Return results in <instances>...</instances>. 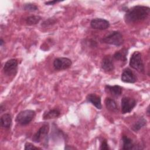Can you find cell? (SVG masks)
Segmentation results:
<instances>
[{
	"instance_id": "cell-20",
	"label": "cell",
	"mask_w": 150,
	"mask_h": 150,
	"mask_svg": "<svg viewBox=\"0 0 150 150\" xmlns=\"http://www.w3.org/2000/svg\"><path fill=\"white\" fill-rule=\"evenodd\" d=\"M42 18L39 15H31L26 18V23L28 25H33L38 23Z\"/></svg>"
},
{
	"instance_id": "cell-28",
	"label": "cell",
	"mask_w": 150,
	"mask_h": 150,
	"mask_svg": "<svg viewBox=\"0 0 150 150\" xmlns=\"http://www.w3.org/2000/svg\"><path fill=\"white\" fill-rule=\"evenodd\" d=\"M149 106L147 107V110H146V113H147V115L149 116Z\"/></svg>"
},
{
	"instance_id": "cell-15",
	"label": "cell",
	"mask_w": 150,
	"mask_h": 150,
	"mask_svg": "<svg viewBox=\"0 0 150 150\" xmlns=\"http://www.w3.org/2000/svg\"><path fill=\"white\" fill-rule=\"evenodd\" d=\"M122 149L129 150L136 149L135 145L133 142L132 140L126 135H123L122 137Z\"/></svg>"
},
{
	"instance_id": "cell-16",
	"label": "cell",
	"mask_w": 150,
	"mask_h": 150,
	"mask_svg": "<svg viewBox=\"0 0 150 150\" xmlns=\"http://www.w3.org/2000/svg\"><path fill=\"white\" fill-rule=\"evenodd\" d=\"M128 54V49L122 48L121 50L117 51L113 55L114 59L121 62H126L127 60V56Z\"/></svg>"
},
{
	"instance_id": "cell-27",
	"label": "cell",
	"mask_w": 150,
	"mask_h": 150,
	"mask_svg": "<svg viewBox=\"0 0 150 150\" xmlns=\"http://www.w3.org/2000/svg\"><path fill=\"white\" fill-rule=\"evenodd\" d=\"M4 43H5V42H4V40H3L2 38H1V39H0V45H1V46H2V45H3V44H4Z\"/></svg>"
},
{
	"instance_id": "cell-25",
	"label": "cell",
	"mask_w": 150,
	"mask_h": 150,
	"mask_svg": "<svg viewBox=\"0 0 150 150\" xmlns=\"http://www.w3.org/2000/svg\"><path fill=\"white\" fill-rule=\"evenodd\" d=\"M60 2V1H56V0H54V1H47V2H45V4H46V5H54L55 4H57L58 2Z\"/></svg>"
},
{
	"instance_id": "cell-23",
	"label": "cell",
	"mask_w": 150,
	"mask_h": 150,
	"mask_svg": "<svg viewBox=\"0 0 150 150\" xmlns=\"http://www.w3.org/2000/svg\"><path fill=\"white\" fill-rule=\"evenodd\" d=\"M24 149L25 150H29V149H40L38 147L35 146L34 145L30 142H26L25 144V148Z\"/></svg>"
},
{
	"instance_id": "cell-6",
	"label": "cell",
	"mask_w": 150,
	"mask_h": 150,
	"mask_svg": "<svg viewBox=\"0 0 150 150\" xmlns=\"http://www.w3.org/2000/svg\"><path fill=\"white\" fill-rule=\"evenodd\" d=\"M136 100L129 97H124L121 99V112L122 114L130 112L136 106Z\"/></svg>"
},
{
	"instance_id": "cell-12",
	"label": "cell",
	"mask_w": 150,
	"mask_h": 150,
	"mask_svg": "<svg viewBox=\"0 0 150 150\" xmlns=\"http://www.w3.org/2000/svg\"><path fill=\"white\" fill-rule=\"evenodd\" d=\"M105 90L107 93L110 94L112 96L115 97H118L122 94V88L121 86L118 85H106L105 86Z\"/></svg>"
},
{
	"instance_id": "cell-1",
	"label": "cell",
	"mask_w": 150,
	"mask_h": 150,
	"mask_svg": "<svg viewBox=\"0 0 150 150\" xmlns=\"http://www.w3.org/2000/svg\"><path fill=\"white\" fill-rule=\"evenodd\" d=\"M150 13V8L144 5H136L128 9L124 15L127 23L138 22L146 19Z\"/></svg>"
},
{
	"instance_id": "cell-24",
	"label": "cell",
	"mask_w": 150,
	"mask_h": 150,
	"mask_svg": "<svg viewBox=\"0 0 150 150\" xmlns=\"http://www.w3.org/2000/svg\"><path fill=\"white\" fill-rule=\"evenodd\" d=\"M100 149H102V150H108V149H110V148H109V146H108V145L107 142L106 140L104 139V140L102 141Z\"/></svg>"
},
{
	"instance_id": "cell-3",
	"label": "cell",
	"mask_w": 150,
	"mask_h": 150,
	"mask_svg": "<svg viewBox=\"0 0 150 150\" xmlns=\"http://www.w3.org/2000/svg\"><path fill=\"white\" fill-rule=\"evenodd\" d=\"M35 116V111L32 110H25L19 112L16 117L15 121L21 125L29 124Z\"/></svg>"
},
{
	"instance_id": "cell-19",
	"label": "cell",
	"mask_w": 150,
	"mask_h": 150,
	"mask_svg": "<svg viewBox=\"0 0 150 150\" xmlns=\"http://www.w3.org/2000/svg\"><path fill=\"white\" fill-rule=\"evenodd\" d=\"M146 120L144 117H141L138 119V120L134 123V124L132 127V129L136 132L139 131L142 127L146 126Z\"/></svg>"
},
{
	"instance_id": "cell-4",
	"label": "cell",
	"mask_w": 150,
	"mask_h": 150,
	"mask_svg": "<svg viewBox=\"0 0 150 150\" xmlns=\"http://www.w3.org/2000/svg\"><path fill=\"white\" fill-rule=\"evenodd\" d=\"M129 64L131 68L140 73H144V65L142 61L141 53L139 52L135 51L132 53L130 57Z\"/></svg>"
},
{
	"instance_id": "cell-18",
	"label": "cell",
	"mask_w": 150,
	"mask_h": 150,
	"mask_svg": "<svg viewBox=\"0 0 150 150\" xmlns=\"http://www.w3.org/2000/svg\"><path fill=\"white\" fill-rule=\"evenodd\" d=\"M60 115V112L59 110L53 109L47 112H45L43 115V119L46 120L56 118L59 117Z\"/></svg>"
},
{
	"instance_id": "cell-5",
	"label": "cell",
	"mask_w": 150,
	"mask_h": 150,
	"mask_svg": "<svg viewBox=\"0 0 150 150\" xmlns=\"http://www.w3.org/2000/svg\"><path fill=\"white\" fill-rule=\"evenodd\" d=\"M18 64V61L15 59H11L6 61L3 67L4 74L8 76H15L17 73Z\"/></svg>"
},
{
	"instance_id": "cell-21",
	"label": "cell",
	"mask_w": 150,
	"mask_h": 150,
	"mask_svg": "<svg viewBox=\"0 0 150 150\" xmlns=\"http://www.w3.org/2000/svg\"><path fill=\"white\" fill-rule=\"evenodd\" d=\"M23 9L24 10L28 11H36L38 9V7L34 4L32 3H28L23 5Z\"/></svg>"
},
{
	"instance_id": "cell-26",
	"label": "cell",
	"mask_w": 150,
	"mask_h": 150,
	"mask_svg": "<svg viewBox=\"0 0 150 150\" xmlns=\"http://www.w3.org/2000/svg\"><path fill=\"white\" fill-rule=\"evenodd\" d=\"M65 149H75V147H73V146H67V145L65 146L64 147Z\"/></svg>"
},
{
	"instance_id": "cell-22",
	"label": "cell",
	"mask_w": 150,
	"mask_h": 150,
	"mask_svg": "<svg viewBox=\"0 0 150 150\" xmlns=\"http://www.w3.org/2000/svg\"><path fill=\"white\" fill-rule=\"evenodd\" d=\"M56 22V20L53 18H48L47 19L45 20L44 22H42V26L43 27H46L49 25H52L53 24H54Z\"/></svg>"
},
{
	"instance_id": "cell-13",
	"label": "cell",
	"mask_w": 150,
	"mask_h": 150,
	"mask_svg": "<svg viewBox=\"0 0 150 150\" xmlns=\"http://www.w3.org/2000/svg\"><path fill=\"white\" fill-rule=\"evenodd\" d=\"M86 100L87 102L91 103L93 105H94L97 109H101V97L99 96L96 95L94 93H91L87 96Z\"/></svg>"
},
{
	"instance_id": "cell-2",
	"label": "cell",
	"mask_w": 150,
	"mask_h": 150,
	"mask_svg": "<svg viewBox=\"0 0 150 150\" xmlns=\"http://www.w3.org/2000/svg\"><path fill=\"white\" fill-rule=\"evenodd\" d=\"M101 41L102 43L105 44L120 46L123 44L124 38L122 33L120 32L113 31L102 38Z\"/></svg>"
},
{
	"instance_id": "cell-9",
	"label": "cell",
	"mask_w": 150,
	"mask_h": 150,
	"mask_svg": "<svg viewBox=\"0 0 150 150\" xmlns=\"http://www.w3.org/2000/svg\"><path fill=\"white\" fill-rule=\"evenodd\" d=\"M110 22L103 18H95L91 21L90 26L93 29L98 30H105L110 27Z\"/></svg>"
},
{
	"instance_id": "cell-10",
	"label": "cell",
	"mask_w": 150,
	"mask_h": 150,
	"mask_svg": "<svg viewBox=\"0 0 150 150\" xmlns=\"http://www.w3.org/2000/svg\"><path fill=\"white\" fill-rule=\"evenodd\" d=\"M121 81L124 83H134L137 81V77L134 73L129 68L125 69L121 77Z\"/></svg>"
},
{
	"instance_id": "cell-11",
	"label": "cell",
	"mask_w": 150,
	"mask_h": 150,
	"mask_svg": "<svg viewBox=\"0 0 150 150\" xmlns=\"http://www.w3.org/2000/svg\"><path fill=\"white\" fill-rule=\"evenodd\" d=\"M101 67L102 69L106 72H111L113 71L114 69V64L112 57L110 55L104 56L101 61Z\"/></svg>"
},
{
	"instance_id": "cell-8",
	"label": "cell",
	"mask_w": 150,
	"mask_h": 150,
	"mask_svg": "<svg viewBox=\"0 0 150 150\" xmlns=\"http://www.w3.org/2000/svg\"><path fill=\"white\" fill-rule=\"evenodd\" d=\"M49 130V126L47 124L43 125L38 131L33 135L32 141L36 143H39L43 139L47 138Z\"/></svg>"
},
{
	"instance_id": "cell-14",
	"label": "cell",
	"mask_w": 150,
	"mask_h": 150,
	"mask_svg": "<svg viewBox=\"0 0 150 150\" xmlns=\"http://www.w3.org/2000/svg\"><path fill=\"white\" fill-rule=\"evenodd\" d=\"M105 105L108 110L111 112H117L118 107L115 101L111 98L107 97L105 100Z\"/></svg>"
},
{
	"instance_id": "cell-17",
	"label": "cell",
	"mask_w": 150,
	"mask_h": 150,
	"mask_svg": "<svg viewBox=\"0 0 150 150\" xmlns=\"http://www.w3.org/2000/svg\"><path fill=\"white\" fill-rule=\"evenodd\" d=\"M1 124L4 128H9L12 124V117L9 113L4 114L1 117Z\"/></svg>"
},
{
	"instance_id": "cell-7",
	"label": "cell",
	"mask_w": 150,
	"mask_h": 150,
	"mask_svg": "<svg viewBox=\"0 0 150 150\" xmlns=\"http://www.w3.org/2000/svg\"><path fill=\"white\" fill-rule=\"evenodd\" d=\"M71 60L67 57H57L53 61V67L57 70H66L71 67Z\"/></svg>"
}]
</instances>
